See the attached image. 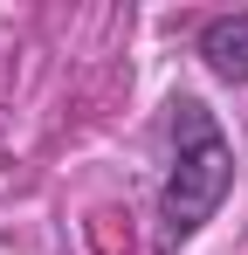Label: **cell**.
<instances>
[{
    "label": "cell",
    "instance_id": "obj_1",
    "mask_svg": "<svg viewBox=\"0 0 248 255\" xmlns=\"http://www.w3.org/2000/svg\"><path fill=\"white\" fill-rule=\"evenodd\" d=\"M165 138H172V166L159 186V249L200 235V221H214V207L235 186V145L221 118L200 97H172L165 104Z\"/></svg>",
    "mask_w": 248,
    "mask_h": 255
},
{
    "label": "cell",
    "instance_id": "obj_2",
    "mask_svg": "<svg viewBox=\"0 0 248 255\" xmlns=\"http://www.w3.org/2000/svg\"><path fill=\"white\" fill-rule=\"evenodd\" d=\"M193 48L221 83H248V14H214Z\"/></svg>",
    "mask_w": 248,
    "mask_h": 255
}]
</instances>
